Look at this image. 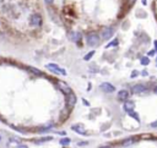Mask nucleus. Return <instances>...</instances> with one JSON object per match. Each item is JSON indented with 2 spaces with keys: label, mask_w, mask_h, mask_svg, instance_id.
<instances>
[{
  "label": "nucleus",
  "mask_w": 157,
  "mask_h": 148,
  "mask_svg": "<svg viewBox=\"0 0 157 148\" xmlns=\"http://www.w3.org/2000/svg\"><path fill=\"white\" fill-rule=\"evenodd\" d=\"M86 40H87V44H89L90 47H97L98 44H100V40H101V38H100V36L97 34V33H90L89 36H87V38H86Z\"/></svg>",
  "instance_id": "nucleus-1"
},
{
  "label": "nucleus",
  "mask_w": 157,
  "mask_h": 148,
  "mask_svg": "<svg viewBox=\"0 0 157 148\" xmlns=\"http://www.w3.org/2000/svg\"><path fill=\"white\" fill-rule=\"evenodd\" d=\"M30 24L32 26V27H39L40 24H42V16H40L39 14H32L31 16H30Z\"/></svg>",
  "instance_id": "nucleus-2"
},
{
  "label": "nucleus",
  "mask_w": 157,
  "mask_h": 148,
  "mask_svg": "<svg viewBox=\"0 0 157 148\" xmlns=\"http://www.w3.org/2000/svg\"><path fill=\"white\" fill-rule=\"evenodd\" d=\"M114 34V28L113 27H106L101 31V39L108 40L112 38V36Z\"/></svg>",
  "instance_id": "nucleus-3"
},
{
  "label": "nucleus",
  "mask_w": 157,
  "mask_h": 148,
  "mask_svg": "<svg viewBox=\"0 0 157 148\" xmlns=\"http://www.w3.org/2000/svg\"><path fill=\"white\" fill-rule=\"evenodd\" d=\"M47 69H49L50 71L55 72V73H58V75H66V71H65L64 69L59 67L56 64H48L47 65Z\"/></svg>",
  "instance_id": "nucleus-4"
},
{
  "label": "nucleus",
  "mask_w": 157,
  "mask_h": 148,
  "mask_svg": "<svg viewBox=\"0 0 157 148\" xmlns=\"http://www.w3.org/2000/svg\"><path fill=\"white\" fill-rule=\"evenodd\" d=\"M145 91H146V87L141 83H137L131 87V93H133V94H140V93L145 92Z\"/></svg>",
  "instance_id": "nucleus-5"
},
{
  "label": "nucleus",
  "mask_w": 157,
  "mask_h": 148,
  "mask_svg": "<svg viewBox=\"0 0 157 148\" xmlns=\"http://www.w3.org/2000/svg\"><path fill=\"white\" fill-rule=\"evenodd\" d=\"M101 89L106 93H113L115 91V87H114L113 84L108 83V82H103V83L101 84Z\"/></svg>",
  "instance_id": "nucleus-6"
},
{
  "label": "nucleus",
  "mask_w": 157,
  "mask_h": 148,
  "mask_svg": "<svg viewBox=\"0 0 157 148\" xmlns=\"http://www.w3.org/2000/svg\"><path fill=\"white\" fill-rule=\"evenodd\" d=\"M75 103H76V96L74 93L68 94V97H66V105H68L69 108H73L74 105H75Z\"/></svg>",
  "instance_id": "nucleus-7"
},
{
  "label": "nucleus",
  "mask_w": 157,
  "mask_h": 148,
  "mask_svg": "<svg viewBox=\"0 0 157 148\" xmlns=\"http://www.w3.org/2000/svg\"><path fill=\"white\" fill-rule=\"evenodd\" d=\"M59 88H60V91L64 93L65 96H68V94H70V93H73V89L69 87L66 83H64V82H59Z\"/></svg>",
  "instance_id": "nucleus-8"
},
{
  "label": "nucleus",
  "mask_w": 157,
  "mask_h": 148,
  "mask_svg": "<svg viewBox=\"0 0 157 148\" xmlns=\"http://www.w3.org/2000/svg\"><path fill=\"white\" fill-rule=\"evenodd\" d=\"M71 130H73V131H75V132H77V133H80V135H85V133H86L84 125H81V124L73 125V126H71Z\"/></svg>",
  "instance_id": "nucleus-9"
},
{
  "label": "nucleus",
  "mask_w": 157,
  "mask_h": 148,
  "mask_svg": "<svg viewBox=\"0 0 157 148\" xmlns=\"http://www.w3.org/2000/svg\"><path fill=\"white\" fill-rule=\"evenodd\" d=\"M68 37H69V39L73 40V42H79V40L81 39V33L74 32V31H73V32H69Z\"/></svg>",
  "instance_id": "nucleus-10"
},
{
  "label": "nucleus",
  "mask_w": 157,
  "mask_h": 148,
  "mask_svg": "<svg viewBox=\"0 0 157 148\" xmlns=\"http://www.w3.org/2000/svg\"><path fill=\"white\" fill-rule=\"evenodd\" d=\"M128 97H129V92H128L126 89H121V91L118 92V98L120 100H126Z\"/></svg>",
  "instance_id": "nucleus-11"
},
{
  "label": "nucleus",
  "mask_w": 157,
  "mask_h": 148,
  "mask_svg": "<svg viewBox=\"0 0 157 148\" xmlns=\"http://www.w3.org/2000/svg\"><path fill=\"white\" fill-rule=\"evenodd\" d=\"M124 109L125 112H130V110H134V103L130 102V100H126L124 104Z\"/></svg>",
  "instance_id": "nucleus-12"
},
{
  "label": "nucleus",
  "mask_w": 157,
  "mask_h": 148,
  "mask_svg": "<svg viewBox=\"0 0 157 148\" xmlns=\"http://www.w3.org/2000/svg\"><path fill=\"white\" fill-rule=\"evenodd\" d=\"M128 114H129L131 118H134V119H135L137 122H140V118H139V115H137V114L134 112V110H130V112H128Z\"/></svg>",
  "instance_id": "nucleus-13"
},
{
  "label": "nucleus",
  "mask_w": 157,
  "mask_h": 148,
  "mask_svg": "<svg viewBox=\"0 0 157 148\" xmlns=\"http://www.w3.org/2000/svg\"><path fill=\"white\" fill-rule=\"evenodd\" d=\"M136 141H137L136 137H135V138H133V137H131V138H128V140L123 141V144H124V146H128V144H130V143H134V142H136Z\"/></svg>",
  "instance_id": "nucleus-14"
},
{
  "label": "nucleus",
  "mask_w": 157,
  "mask_h": 148,
  "mask_svg": "<svg viewBox=\"0 0 157 148\" xmlns=\"http://www.w3.org/2000/svg\"><path fill=\"white\" fill-rule=\"evenodd\" d=\"M93 55H95V50H91V52H90V53H87V54H86V55L84 56V60L89 61V60H90V59H91V58H92Z\"/></svg>",
  "instance_id": "nucleus-15"
},
{
  "label": "nucleus",
  "mask_w": 157,
  "mask_h": 148,
  "mask_svg": "<svg viewBox=\"0 0 157 148\" xmlns=\"http://www.w3.org/2000/svg\"><path fill=\"white\" fill-rule=\"evenodd\" d=\"M30 71L32 72V73H34V75H38V76H40L42 75V72L38 70V69H33V67H30Z\"/></svg>",
  "instance_id": "nucleus-16"
},
{
  "label": "nucleus",
  "mask_w": 157,
  "mask_h": 148,
  "mask_svg": "<svg viewBox=\"0 0 157 148\" xmlns=\"http://www.w3.org/2000/svg\"><path fill=\"white\" fill-rule=\"evenodd\" d=\"M140 63L142 65H149L150 64V59H149V58H146V56H145V58H141Z\"/></svg>",
  "instance_id": "nucleus-17"
},
{
  "label": "nucleus",
  "mask_w": 157,
  "mask_h": 148,
  "mask_svg": "<svg viewBox=\"0 0 157 148\" xmlns=\"http://www.w3.org/2000/svg\"><path fill=\"white\" fill-rule=\"evenodd\" d=\"M69 143H70V138H61L60 140V144L63 146H68Z\"/></svg>",
  "instance_id": "nucleus-18"
},
{
  "label": "nucleus",
  "mask_w": 157,
  "mask_h": 148,
  "mask_svg": "<svg viewBox=\"0 0 157 148\" xmlns=\"http://www.w3.org/2000/svg\"><path fill=\"white\" fill-rule=\"evenodd\" d=\"M118 43H119V42H118V39H114V42H111V43L107 45V48H111V47H117Z\"/></svg>",
  "instance_id": "nucleus-19"
},
{
  "label": "nucleus",
  "mask_w": 157,
  "mask_h": 148,
  "mask_svg": "<svg viewBox=\"0 0 157 148\" xmlns=\"http://www.w3.org/2000/svg\"><path fill=\"white\" fill-rule=\"evenodd\" d=\"M52 140V137H45V138H40V140L36 141V143H39V142H44V141H50Z\"/></svg>",
  "instance_id": "nucleus-20"
},
{
  "label": "nucleus",
  "mask_w": 157,
  "mask_h": 148,
  "mask_svg": "<svg viewBox=\"0 0 157 148\" xmlns=\"http://www.w3.org/2000/svg\"><path fill=\"white\" fill-rule=\"evenodd\" d=\"M156 54V49H153V50H150L149 52V56H153Z\"/></svg>",
  "instance_id": "nucleus-21"
},
{
  "label": "nucleus",
  "mask_w": 157,
  "mask_h": 148,
  "mask_svg": "<svg viewBox=\"0 0 157 148\" xmlns=\"http://www.w3.org/2000/svg\"><path fill=\"white\" fill-rule=\"evenodd\" d=\"M44 3L47 5H52L53 3H54V0H44Z\"/></svg>",
  "instance_id": "nucleus-22"
},
{
  "label": "nucleus",
  "mask_w": 157,
  "mask_h": 148,
  "mask_svg": "<svg viewBox=\"0 0 157 148\" xmlns=\"http://www.w3.org/2000/svg\"><path fill=\"white\" fill-rule=\"evenodd\" d=\"M86 144H89V142H79V146H86Z\"/></svg>",
  "instance_id": "nucleus-23"
},
{
  "label": "nucleus",
  "mask_w": 157,
  "mask_h": 148,
  "mask_svg": "<svg viewBox=\"0 0 157 148\" xmlns=\"http://www.w3.org/2000/svg\"><path fill=\"white\" fill-rule=\"evenodd\" d=\"M151 127H157V121H155V122H151V125H150Z\"/></svg>",
  "instance_id": "nucleus-24"
},
{
  "label": "nucleus",
  "mask_w": 157,
  "mask_h": 148,
  "mask_svg": "<svg viewBox=\"0 0 157 148\" xmlns=\"http://www.w3.org/2000/svg\"><path fill=\"white\" fill-rule=\"evenodd\" d=\"M137 75H139V72H137V71H134L133 73H131V77H136Z\"/></svg>",
  "instance_id": "nucleus-25"
},
{
  "label": "nucleus",
  "mask_w": 157,
  "mask_h": 148,
  "mask_svg": "<svg viewBox=\"0 0 157 148\" xmlns=\"http://www.w3.org/2000/svg\"><path fill=\"white\" fill-rule=\"evenodd\" d=\"M153 93H156V94H157V86L153 88Z\"/></svg>",
  "instance_id": "nucleus-26"
},
{
  "label": "nucleus",
  "mask_w": 157,
  "mask_h": 148,
  "mask_svg": "<svg viewBox=\"0 0 157 148\" xmlns=\"http://www.w3.org/2000/svg\"><path fill=\"white\" fill-rule=\"evenodd\" d=\"M155 47H156V49H157V40H155Z\"/></svg>",
  "instance_id": "nucleus-27"
},
{
  "label": "nucleus",
  "mask_w": 157,
  "mask_h": 148,
  "mask_svg": "<svg viewBox=\"0 0 157 148\" xmlns=\"http://www.w3.org/2000/svg\"><path fill=\"white\" fill-rule=\"evenodd\" d=\"M128 1H129V3H134V1H135V0H128Z\"/></svg>",
  "instance_id": "nucleus-28"
},
{
  "label": "nucleus",
  "mask_w": 157,
  "mask_h": 148,
  "mask_svg": "<svg viewBox=\"0 0 157 148\" xmlns=\"http://www.w3.org/2000/svg\"><path fill=\"white\" fill-rule=\"evenodd\" d=\"M20 148H27V147H24V146H20Z\"/></svg>",
  "instance_id": "nucleus-29"
},
{
  "label": "nucleus",
  "mask_w": 157,
  "mask_h": 148,
  "mask_svg": "<svg viewBox=\"0 0 157 148\" xmlns=\"http://www.w3.org/2000/svg\"><path fill=\"white\" fill-rule=\"evenodd\" d=\"M101 148H109V147H101Z\"/></svg>",
  "instance_id": "nucleus-30"
}]
</instances>
